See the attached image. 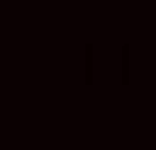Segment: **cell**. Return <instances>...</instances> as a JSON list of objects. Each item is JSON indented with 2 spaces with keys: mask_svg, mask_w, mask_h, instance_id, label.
<instances>
[{
  "mask_svg": "<svg viewBox=\"0 0 156 150\" xmlns=\"http://www.w3.org/2000/svg\"><path fill=\"white\" fill-rule=\"evenodd\" d=\"M129 150H156V129H129Z\"/></svg>",
  "mask_w": 156,
  "mask_h": 150,
  "instance_id": "1",
  "label": "cell"
}]
</instances>
